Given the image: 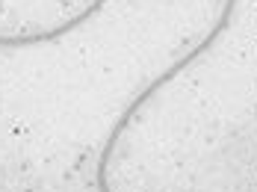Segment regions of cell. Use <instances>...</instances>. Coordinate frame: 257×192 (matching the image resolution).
<instances>
[]
</instances>
